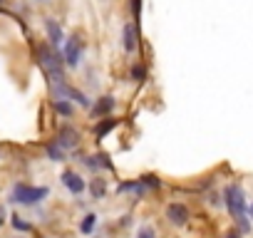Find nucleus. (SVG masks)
<instances>
[{"instance_id": "obj_1", "label": "nucleus", "mask_w": 253, "mask_h": 238, "mask_svg": "<svg viewBox=\"0 0 253 238\" xmlns=\"http://www.w3.org/2000/svg\"><path fill=\"white\" fill-rule=\"evenodd\" d=\"M223 196H226V206H228L231 216L241 223L243 231H248V221H246V198H243L241 186H236V184L226 186V194H223Z\"/></svg>"}, {"instance_id": "obj_6", "label": "nucleus", "mask_w": 253, "mask_h": 238, "mask_svg": "<svg viewBox=\"0 0 253 238\" xmlns=\"http://www.w3.org/2000/svg\"><path fill=\"white\" fill-rule=\"evenodd\" d=\"M62 184L72 191V194H80V191H84V181L75 174V171H65L62 174Z\"/></svg>"}, {"instance_id": "obj_8", "label": "nucleus", "mask_w": 253, "mask_h": 238, "mask_svg": "<svg viewBox=\"0 0 253 238\" xmlns=\"http://www.w3.org/2000/svg\"><path fill=\"white\" fill-rule=\"evenodd\" d=\"M137 47V35H134V23H126L124 25V50L132 52Z\"/></svg>"}, {"instance_id": "obj_23", "label": "nucleus", "mask_w": 253, "mask_h": 238, "mask_svg": "<svg viewBox=\"0 0 253 238\" xmlns=\"http://www.w3.org/2000/svg\"><path fill=\"white\" fill-rule=\"evenodd\" d=\"M38 3H47V0H38Z\"/></svg>"}, {"instance_id": "obj_4", "label": "nucleus", "mask_w": 253, "mask_h": 238, "mask_svg": "<svg viewBox=\"0 0 253 238\" xmlns=\"http://www.w3.org/2000/svg\"><path fill=\"white\" fill-rule=\"evenodd\" d=\"M80 57H82V42H80V38L75 35V38H70L67 45H65V65L75 67V65L80 62Z\"/></svg>"}, {"instance_id": "obj_20", "label": "nucleus", "mask_w": 253, "mask_h": 238, "mask_svg": "<svg viewBox=\"0 0 253 238\" xmlns=\"http://www.w3.org/2000/svg\"><path fill=\"white\" fill-rule=\"evenodd\" d=\"M144 184H147V186H159V179H154V176H144Z\"/></svg>"}, {"instance_id": "obj_17", "label": "nucleus", "mask_w": 253, "mask_h": 238, "mask_svg": "<svg viewBox=\"0 0 253 238\" xmlns=\"http://www.w3.org/2000/svg\"><path fill=\"white\" fill-rule=\"evenodd\" d=\"M104 159H107V157H92L87 164H89V166H109V161H104Z\"/></svg>"}, {"instance_id": "obj_15", "label": "nucleus", "mask_w": 253, "mask_h": 238, "mask_svg": "<svg viewBox=\"0 0 253 238\" xmlns=\"http://www.w3.org/2000/svg\"><path fill=\"white\" fill-rule=\"evenodd\" d=\"M47 154H50V159H55V161H62V147H55V144H50L47 147Z\"/></svg>"}, {"instance_id": "obj_10", "label": "nucleus", "mask_w": 253, "mask_h": 238, "mask_svg": "<svg viewBox=\"0 0 253 238\" xmlns=\"http://www.w3.org/2000/svg\"><path fill=\"white\" fill-rule=\"evenodd\" d=\"M112 107H114V97H102V102H97V104L92 107V114H94V117H99V114H107Z\"/></svg>"}, {"instance_id": "obj_13", "label": "nucleus", "mask_w": 253, "mask_h": 238, "mask_svg": "<svg viewBox=\"0 0 253 238\" xmlns=\"http://www.w3.org/2000/svg\"><path fill=\"white\" fill-rule=\"evenodd\" d=\"M114 124H117V119H104V122H102V124L94 129V134H97V137H104V134H107V132H109Z\"/></svg>"}, {"instance_id": "obj_7", "label": "nucleus", "mask_w": 253, "mask_h": 238, "mask_svg": "<svg viewBox=\"0 0 253 238\" xmlns=\"http://www.w3.org/2000/svg\"><path fill=\"white\" fill-rule=\"evenodd\" d=\"M77 144V132L72 129V127H65V129H60V134H57V147H75Z\"/></svg>"}, {"instance_id": "obj_18", "label": "nucleus", "mask_w": 253, "mask_h": 238, "mask_svg": "<svg viewBox=\"0 0 253 238\" xmlns=\"http://www.w3.org/2000/svg\"><path fill=\"white\" fill-rule=\"evenodd\" d=\"M13 226H15V228H18V231H30V223H25V221H20V218H18V216H15V218H13Z\"/></svg>"}, {"instance_id": "obj_22", "label": "nucleus", "mask_w": 253, "mask_h": 238, "mask_svg": "<svg viewBox=\"0 0 253 238\" xmlns=\"http://www.w3.org/2000/svg\"><path fill=\"white\" fill-rule=\"evenodd\" d=\"M251 218H253V203H251Z\"/></svg>"}, {"instance_id": "obj_5", "label": "nucleus", "mask_w": 253, "mask_h": 238, "mask_svg": "<svg viewBox=\"0 0 253 238\" xmlns=\"http://www.w3.org/2000/svg\"><path fill=\"white\" fill-rule=\"evenodd\" d=\"M167 218L171 223H176V226H184L189 221V208L184 203H169L167 206Z\"/></svg>"}, {"instance_id": "obj_9", "label": "nucleus", "mask_w": 253, "mask_h": 238, "mask_svg": "<svg viewBox=\"0 0 253 238\" xmlns=\"http://www.w3.org/2000/svg\"><path fill=\"white\" fill-rule=\"evenodd\" d=\"M45 25H47V35H50V42H52V45L57 47V45L62 42V30H60V25H57L55 20H47Z\"/></svg>"}, {"instance_id": "obj_24", "label": "nucleus", "mask_w": 253, "mask_h": 238, "mask_svg": "<svg viewBox=\"0 0 253 238\" xmlns=\"http://www.w3.org/2000/svg\"><path fill=\"white\" fill-rule=\"evenodd\" d=\"M228 238H236V236H228Z\"/></svg>"}, {"instance_id": "obj_21", "label": "nucleus", "mask_w": 253, "mask_h": 238, "mask_svg": "<svg viewBox=\"0 0 253 238\" xmlns=\"http://www.w3.org/2000/svg\"><path fill=\"white\" fill-rule=\"evenodd\" d=\"M3 216H5V211H3V208H0V223H3Z\"/></svg>"}, {"instance_id": "obj_3", "label": "nucleus", "mask_w": 253, "mask_h": 238, "mask_svg": "<svg viewBox=\"0 0 253 238\" xmlns=\"http://www.w3.org/2000/svg\"><path fill=\"white\" fill-rule=\"evenodd\" d=\"M47 196V189L45 186H25V184H18L13 189V201L18 203H38Z\"/></svg>"}, {"instance_id": "obj_2", "label": "nucleus", "mask_w": 253, "mask_h": 238, "mask_svg": "<svg viewBox=\"0 0 253 238\" xmlns=\"http://www.w3.org/2000/svg\"><path fill=\"white\" fill-rule=\"evenodd\" d=\"M38 55H40V65L47 70V75L52 77V79H65L62 77V55L60 52H55L52 47H47V45H40L38 47Z\"/></svg>"}, {"instance_id": "obj_11", "label": "nucleus", "mask_w": 253, "mask_h": 238, "mask_svg": "<svg viewBox=\"0 0 253 238\" xmlns=\"http://www.w3.org/2000/svg\"><path fill=\"white\" fill-rule=\"evenodd\" d=\"M89 189H92V196H94V198H102V196H104V191H107V186H104V179H94Z\"/></svg>"}, {"instance_id": "obj_19", "label": "nucleus", "mask_w": 253, "mask_h": 238, "mask_svg": "<svg viewBox=\"0 0 253 238\" xmlns=\"http://www.w3.org/2000/svg\"><path fill=\"white\" fill-rule=\"evenodd\" d=\"M132 77L134 79H144V67H134L132 70Z\"/></svg>"}, {"instance_id": "obj_12", "label": "nucleus", "mask_w": 253, "mask_h": 238, "mask_svg": "<svg viewBox=\"0 0 253 238\" xmlns=\"http://www.w3.org/2000/svg\"><path fill=\"white\" fill-rule=\"evenodd\" d=\"M55 112L62 114V117H70V114H72V104L65 102V99H57V102H55Z\"/></svg>"}, {"instance_id": "obj_16", "label": "nucleus", "mask_w": 253, "mask_h": 238, "mask_svg": "<svg viewBox=\"0 0 253 238\" xmlns=\"http://www.w3.org/2000/svg\"><path fill=\"white\" fill-rule=\"evenodd\" d=\"M137 238H157V233H154L149 226H142V228H139V233H137Z\"/></svg>"}, {"instance_id": "obj_14", "label": "nucleus", "mask_w": 253, "mask_h": 238, "mask_svg": "<svg viewBox=\"0 0 253 238\" xmlns=\"http://www.w3.org/2000/svg\"><path fill=\"white\" fill-rule=\"evenodd\" d=\"M94 223H97V216H94V213H87V216H84V221H82V226H80V228H82V233H92Z\"/></svg>"}]
</instances>
